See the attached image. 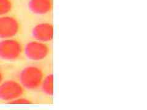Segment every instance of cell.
I'll list each match as a JSON object with an SVG mask.
<instances>
[{
  "label": "cell",
  "mask_w": 147,
  "mask_h": 110,
  "mask_svg": "<svg viewBox=\"0 0 147 110\" xmlns=\"http://www.w3.org/2000/svg\"><path fill=\"white\" fill-rule=\"evenodd\" d=\"M20 30V23L16 18L7 15L0 17V39L13 38Z\"/></svg>",
  "instance_id": "obj_5"
},
{
  "label": "cell",
  "mask_w": 147,
  "mask_h": 110,
  "mask_svg": "<svg viewBox=\"0 0 147 110\" xmlns=\"http://www.w3.org/2000/svg\"><path fill=\"white\" fill-rule=\"evenodd\" d=\"M3 81V72L0 70V85L1 84V82Z\"/></svg>",
  "instance_id": "obj_11"
},
{
  "label": "cell",
  "mask_w": 147,
  "mask_h": 110,
  "mask_svg": "<svg viewBox=\"0 0 147 110\" xmlns=\"http://www.w3.org/2000/svg\"><path fill=\"white\" fill-rule=\"evenodd\" d=\"M8 103L9 104H14V105H17V104H31L33 103V102L31 100H30L29 99L26 98V97H24L23 96L20 97H18L14 100H13L11 102H9Z\"/></svg>",
  "instance_id": "obj_10"
},
{
  "label": "cell",
  "mask_w": 147,
  "mask_h": 110,
  "mask_svg": "<svg viewBox=\"0 0 147 110\" xmlns=\"http://www.w3.org/2000/svg\"><path fill=\"white\" fill-rule=\"evenodd\" d=\"M31 34L34 40L47 43L53 39L54 27L49 22H42L36 25L32 29Z\"/></svg>",
  "instance_id": "obj_6"
},
{
  "label": "cell",
  "mask_w": 147,
  "mask_h": 110,
  "mask_svg": "<svg viewBox=\"0 0 147 110\" xmlns=\"http://www.w3.org/2000/svg\"><path fill=\"white\" fill-rule=\"evenodd\" d=\"M12 9L11 0H0V17L7 15Z\"/></svg>",
  "instance_id": "obj_9"
},
{
  "label": "cell",
  "mask_w": 147,
  "mask_h": 110,
  "mask_svg": "<svg viewBox=\"0 0 147 110\" xmlns=\"http://www.w3.org/2000/svg\"><path fill=\"white\" fill-rule=\"evenodd\" d=\"M24 51L19 41L15 39H1L0 41V59L6 61L18 60Z\"/></svg>",
  "instance_id": "obj_2"
},
{
  "label": "cell",
  "mask_w": 147,
  "mask_h": 110,
  "mask_svg": "<svg viewBox=\"0 0 147 110\" xmlns=\"http://www.w3.org/2000/svg\"><path fill=\"white\" fill-rule=\"evenodd\" d=\"M25 56L31 61H40L45 59L50 53V48L47 44L38 40L28 42L24 48Z\"/></svg>",
  "instance_id": "obj_3"
},
{
  "label": "cell",
  "mask_w": 147,
  "mask_h": 110,
  "mask_svg": "<svg viewBox=\"0 0 147 110\" xmlns=\"http://www.w3.org/2000/svg\"><path fill=\"white\" fill-rule=\"evenodd\" d=\"M40 88L45 95L52 97L54 93V76L53 73H50L44 78Z\"/></svg>",
  "instance_id": "obj_8"
},
{
  "label": "cell",
  "mask_w": 147,
  "mask_h": 110,
  "mask_svg": "<svg viewBox=\"0 0 147 110\" xmlns=\"http://www.w3.org/2000/svg\"><path fill=\"white\" fill-rule=\"evenodd\" d=\"M28 7L34 15H47L52 10L53 0H30Z\"/></svg>",
  "instance_id": "obj_7"
},
{
  "label": "cell",
  "mask_w": 147,
  "mask_h": 110,
  "mask_svg": "<svg viewBox=\"0 0 147 110\" xmlns=\"http://www.w3.org/2000/svg\"><path fill=\"white\" fill-rule=\"evenodd\" d=\"M25 89L19 82L13 80L3 81L0 85V100L11 102L24 95Z\"/></svg>",
  "instance_id": "obj_4"
},
{
  "label": "cell",
  "mask_w": 147,
  "mask_h": 110,
  "mask_svg": "<svg viewBox=\"0 0 147 110\" xmlns=\"http://www.w3.org/2000/svg\"><path fill=\"white\" fill-rule=\"evenodd\" d=\"M44 78L43 70L36 66L24 67L18 75L20 83L24 89L29 91H35L40 88Z\"/></svg>",
  "instance_id": "obj_1"
}]
</instances>
